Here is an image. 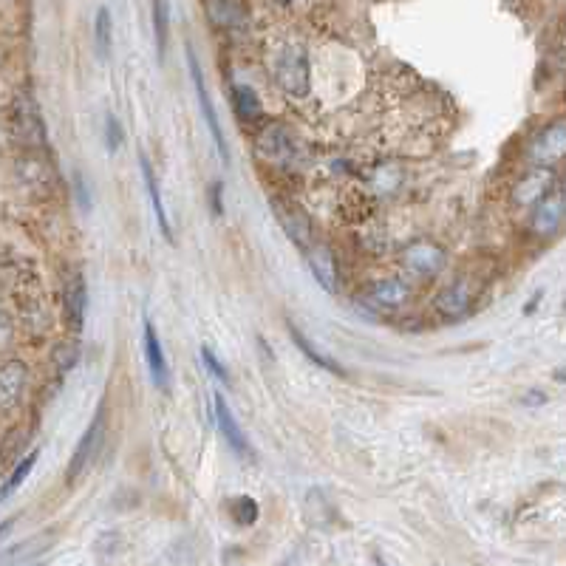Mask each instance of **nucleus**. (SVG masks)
Returning <instances> with one entry per match:
<instances>
[{
    "mask_svg": "<svg viewBox=\"0 0 566 566\" xmlns=\"http://www.w3.org/2000/svg\"><path fill=\"white\" fill-rule=\"evenodd\" d=\"M275 80L289 97H306L309 94V63L306 51L300 46H286L275 57Z\"/></svg>",
    "mask_w": 566,
    "mask_h": 566,
    "instance_id": "obj_1",
    "label": "nucleus"
},
{
    "mask_svg": "<svg viewBox=\"0 0 566 566\" xmlns=\"http://www.w3.org/2000/svg\"><path fill=\"white\" fill-rule=\"evenodd\" d=\"M102 439H105V411H97V417H94V422L88 425V431L83 433V439H80L77 450L71 453V462H68V470H66L68 482H77L85 470L91 467V462L100 456Z\"/></svg>",
    "mask_w": 566,
    "mask_h": 566,
    "instance_id": "obj_2",
    "label": "nucleus"
},
{
    "mask_svg": "<svg viewBox=\"0 0 566 566\" xmlns=\"http://www.w3.org/2000/svg\"><path fill=\"white\" fill-rule=\"evenodd\" d=\"M272 213L278 218L283 233L292 238V244H298L300 250H306L312 244V238H315L312 221H309V216L300 210L298 204H292V201L286 199H272Z\"/></svg>",
    "mask_w": 566,
    "mask_h": 566,
    "instance_id": "obj_3",
    "label": "nucleus"
},
{
    "mask_svg": "<svg viewBox=\"0 0 566 566\" xmlns=\"http://www.w3.org/2000/svg\"><path fill=\"white\" fill-rule=\"evenodd\" d=\"M566 153V128H564V119H555L550 122L544 131H538L535 139L530 142V159H533L535 165H544L550 167L555 162H561Z\"/></svg>",
    "mask_w": 566,
    "mask_h": 566,
    "instance_id": "obj_4",
    "label": "nucleus"
},
{
    "mask_svg": "<svg viewBox=\"0 0 566 566\" xmlns=\"http://www.w3.org/2000/svg\"><path fill=\"white\" fill-rule=\"evenodd\" d=\"M533 218H530V230L538 238H550L558 233L561 221H564V190L561 187H552L544 199H538L533 204Z\"/></svg>",
    "mask_w": 566,
    "mask_h": 566,
    "instance_id": "obj_5",
    "label": "nucleus"
},
{
    "mask_svg": "<svg viewBox=\"0 0 566 566\" xmlns=\"http://www.w3.org/2000/svg\"><path fill=\"white\" fill-rule=\"evenodd\" d=\"M473 303H476V286L470 281H456L436 295L433 306L445 320H462L473 312Z\"/></svg>",
    "mask_w": 566,
    "mask_h": 566,
    "instance_id": "obj_6",
    "label": "nucleus"
},
{
    "mask_svg": "<svg viewBox=\"0 0 566 566\" xmlns=\"http://www.w3.org/2000/svg\"><path fill=\"white\" fill-rule=\"evenodd\" d=\"M187 63H190V77H193L196 94H199V105H201V114H204V122H207V128H210V134H213V142H216V148H218V153H221V159H224V162H230V148H227V142H224L221 122H218L213 102H210V97H207L204 74H201L199 60H196V54H193V51H187Z\"/></svg>",
    "mask_w": 566,
    "mask_h": 566,
    "instance_id": "obj_7",
    "label": "nucleus"
},
{
    "mask_svg": "<svg viewBox=\"0 0 566 566\" xmlns=\"http://www.w3.org/2000/svg\"><path fill=\"white\" fill-rule=\"evenodd\" d=\"M15 131L23 145H43V139H46L40 111L29 94H20L15 102Z\"/></svg>",
    "mask_w": 566,
    "mask_h": 566,
    "instance_id": "obj_8",
    "label": "nucleus"
},
{
    "mask_svg": "<svg viewBox=\"0 0 566 566\" xmlns=\"http://www.w3.org/2000/svg\"><path fill=\"white\" fill-rule=\"evenodd\" d=\"M26 385H29V368L20 360L0 366V414L12 411L17 402L23 400Z\"/></svg>",
    "mask_w": 566,
    "mask_h": 566,
    "instance_id": "obj_9",
    "label": "nucleus"
},
{
    "mask_svg": "<svg viewBox=\"0 0 566 566\" xmlns=\"http://www.w3.org/2000/svg\"><path fill=\"white\" fill-rule=\"evenodd\" d=\"M448 264V255L439 250L431 241H419V244H411L405 250V267L411 272H417L422 278H431V275H439Z\"/></svg>",
    "mask_w": 566,
    "mask_h": 566,
    "instance_id": "obj_10",
    "label": "nucleus"
},
{
    "mask_svg": "<svg viewBox=\"0 0 566 566\" xmlns=\"http://www.w3.org/2000/svg\"><path fill=\"white\" fill-rule=\"evenodd\" d=\"M552 187H555V176H552L550 170H547V167H535V170H530V173L516 184L513 201H516L518 207H533L535 201L544 199Z\"/></svg>",
    "mask_w": 566,
    "mask_h": 566,
    "instance_id": "obj_11",
    "label": "nucleus"
},
{
    "mask_svg": "<svg viewBox=\"0 0 566 566\" xmlns=\"http://www.w3.org/2000/svg\"><path fill=\"white\" fill-rule=\"evenodd\" d=\"M306 264H309V269H312V275H315V281L329 292V295H334L337 292V264H334V255L329 247H323V244H309L306 247Z\"/></svg>",
    "mask_w": 566,
    "mask_h": 566,
    "instance_id": "obj_12",
    "label": "nucleus"
},
{
    "mask_svg": "<svg viewBox=\"0 0 566 566\" xmlns=\"http://www.w3.org/2000/svg\"><path fill=\"white\" fill-rule=\"evenodd\" d=\"M411 298V286L400 278H388L368 286V303H374L377 309H400L405 300Z\"/></svg>",
    "mask_w": 566,
    "mask_h": 566,
    "instance_id": "obj_13",
    "label": "nucleus"
},
{
    "mask_svg": "<svg viewBox=\"0 0 566 566\" xmlns=\"http://www.w3.org/2000/svg\"><path fill=\"white\" fill-rule=\"evenodd\" d=\"M145 357H148L153 383L159 385L162 391H170V368H167L165 349H162V340L156 337L153 323H145Z\"/></svg>",
    "mask_w": 566,
    "mask_h": 566,
    "instance_id": "obj_14",
    "label": "nucleus"
},
{
    "mask_svg": "<svg viewBox=\"0 0 566 566\" xmlns=\"http://www.w3.org/2000/svg\"><path fill=\"white\" fill-rule=\"evenodd\" d=\"M85 309H88V289L80 272H71L66 281V317L68 323L80 332L85 323Z\"/></svg>",
    "mask_w": 566,
    "mask_h": 566,
    "instance_id": "obj_15",
    "label": "nucleus"
},
{
    "mask_svg": "<svg viewBox=\"0 0 566 566\" xmlns=\"http://www.w3.org/2000/svg\"><path fill=\"white\" fill-rule=\"evenodd\" d=\"M216 419H218V428L224 433V439H227V445L238 453V456H250V442H247V433L241 431V425H238V419L233 417V411L227 408V402L221 394H216Z\"/></svg>",
    "mask_w": 566,
    "mask_h": 566,
    "instance_id": "obj_16",
    "label": "nucleus"
},
{
    "mask_svg": "<svg viewBox=\"0 0 566 566\" xmlns=\"http://www.w3.org/2000/svg\"><path fill=\"white\" fill-rule=\"evenodd\" d=\"M139 167H142V176H145V184H148L150 201H153V213H156V221H159V227H162V235L173 244L176 238H173V230H170V221H167V213H165V204H162V196H159V184H156V176H153L150 162L145 156H139Z\"/></svg>",
    "mask_w": 566,
    "mask_h": 566,
    "instance_id": "obj_17",
    "label": "nucleus"
},
{
    "mask_svg": "<svg viewBox=\"0 0 566 566\" xmlns=\"http://www.w3.org/2000/svg\"><path fill=\"white\" fill-rule=\"evenodd\" d=\"M235 114L241 119H247V122L264 117L261 97L252 91L250 85H235Z\"/></svg>",
    "mask_w": 566,
    "mask_h": 566,
    "instance_id": "obj_18",
    "label": "nucleus"
},
{
    "mask_svg": "<svg viewBox=\"0 0 566 566\" xmlns=\"http://www.w3.org/2000/svg\"><path fill=\"white\" fill-rule=\"evenodd\" d=\"M207 12L213 17V23L230 29L244 17V6H241V0H207Z\"/></svg>",
    "mask_w": 566,
    "mask_h": 566,
    "instance_id": "obj_19",
    "label": "nucleus"
},
{
    "mask_svg": "<svg viewBox=\"0 0 566 566\" xmlns=\"http://www.w3.org/2000/svg\"><path fill=\"white\" fill-rule=\"evenodd\" d=\"M37 456H40V453H37V450H32V453H29V456H26V459H23V462H20V465L15 467V473L9 476V482L0 484V501L9 499V496L15 493L17 487H20V484H23V482H26V479H29V473H32V467L37 465Z\"/></svg>",
    "mask_w": 566,
    "mask_h": 566,
    "instance_id": "obj_20",
    "label": "nucleus"
},
{
    "mask_svg": "<svg viewBox=\"0 0 566 566\" xmlns=\"http://www.w3.org/2000/svg\"><path fill=\"white\" fill-rule=\"evenodd\" d=\"M111 12L108 9H100L97 12V23H94V46H97V54L100 60H108V51H111Z\"/></svg>",
    "mask_w": 566,
    "mask_h": 566,
    "instance_id": "obj_21",
    "label": "nucleus"
},
{
    "mask_svg": "<svg viewBox=\"0 0 566 566\" xmlns=\"http://www.w3.org/2000/svg\"><path fill=\"white\" fill-rule=\"evenodd\" d=\"M289 332H292V337H295L298 349H303V354H306V357H309V360H312L315 366L326 368V371H332V374H343V371H340V366L334 363L332 357H326L323 351H317L315 346H312V343H309V340H306V337H303V334H300L298 329H295V326H289Z\"/></svg>",
    "mask_w": 566,
    "mask_h": 566,
    "instance_id": "obj_22",
    "label": "nucleus"
},
{
    "mask_svg": "<svg viewBox=\"0 0 566 566\" xmlns=\"http://www.w3.org/2000/svg\"><path fill=\"white\" fill-rule=\"evenodd\" d=\"M230 513H233V518L241 527H250V524L258 521V501L250 499V496H238L230 504Z\"/></svg>",
    "mask_w": 566,
    "mask_h": 566,
    "instance_id": "obj_23",
    "label": "nucleus"
},
{
    "mask_svg": "<svg viewBox=\"0 0 566 566\" xmlns=\"http://www.w3.org/2000/svg\"><path fill=\"white\" fill-rule=\"evenodd\" d=\"M153 29H156V49L165 54L167 46V0H153Z\"/></svg>",
    "mask_w": 566,
    "mask_h": 566,
    "instance_id": "obj_24",
    "label": "nucleus"
},
{
    "mask_svg": "<svg viewBox=\"0 0 566 566\" xmlns=\"http://www.w3.org/2000/svg\"><path fill=\"white\" fill-rule=\"evenodd\" d=\"M201 360H204V366L210 368V374H216L218 383H230V371L221 366V360H218L216 354H213V349H201Z\"/></svg>",
    "mask_w": 566,
    "mask_h": 566,
    "instance_id": "obj_25",
    "label": "nucleus"
},
{
    "mask_svg": "<svg viewBox=\"0 0 566 566\" xmlns=\"http://www.w3.org/2000/svg\"><path fill=\"white\" fill-rule=\"evenodd\" d=\"M105 134H108V148L117 150L119 142H122V128H119L117 119H114V117L105 119Z\"/></svg>",
    "mask_w": 566,
    "mask_h": 566,
    "instance_id": "obj_26",
    "label": "nucleus"
},
{
    "mask_svg": "<svg viewBox=\"0 0 566 566\" xmlns=\"http://www.w3.org/2000/svg\"><path fill=\"white\" fill-rule=\"evenodd\" d=\"M12 334H15V329H12V320H9V315H3V312H0V351L12 343Z\"/></svg>",
    "mask_w": 566,
    "mask_h": 566,
    "instance_id": "obj_27",
    "label": "nucleus"
},
{
    "mask_svg": "<svg viewBox=\"0 0 566 566\" xmlns=\"http://www.w3.org/2000/svg\"><path fill=\"white\" fill-rule=\"evenodd\" d=\"M213 210H216V213H221V184H216V187H213Z\"/></svg>",
    "mask_w": 566,
    "mask_h": 566,
    "instance_id": "obj_28",
    "label": "nucleus"
},
{
    "mask_svg": "<svg viewBox=\"0 0 566 566\" xmlns=\"http://www.w3.org/2000/svg\"><path fill=\"white\" fill-rule=\"evenodd\" d=\"M524 402H530V405H538V402H547L544 394H530V397H524Z\"/></svg>",
    "mask_w": 566,
    "mask_h": 566,
    "instance_id": "obj_29",
    "label": "nucleus"
},
{
    "mask_svg": "<svg viewBox=\"0 0 566 566\" xmlns=\"http://www.w3.org/2000/svg\"><path fill=\"white\" fill-rule=\"evenodd\" d=\"M12 524H15V521H12V518H9V521H3V524H0V541H3V535L9 533V530H12Z\"/></svg>",
    "mask_w": 566,
    "mask_h": 566,
    "instance_id": "obj_30",
    "label": "nucleus"
}]
</instances>
